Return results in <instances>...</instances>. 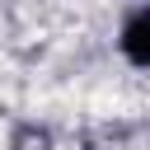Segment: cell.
<instances>
[{"label":"cell","instance_id":"6da1fadb","mask_svg":"<svg viewBox=\"0 0 150 150\" xmlns=\"http://www.w3.org/2000/svg\"><path fill=\"white\" fill-rule=\"evenodd\" d=\"M122 56L131 66H150V5H141L122 23Z\"/></svg>","mask_w":150,"mask_h":150}]
</instances>
